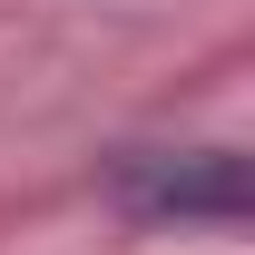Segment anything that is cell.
Listing matches in <instances>:
<instances>
[{"mask_svg":"<svg viewBox=\"0 0 255 255\" xmlns=\"http://www.w3.org/2000/svg\"><path fill=\"white\" fill-rule=\"evenodd\" d=\"M118 206L147 226H246L255 177L236 147H157V157H118Z\"/></svg>","mask_w":255,"mask_h":255,"instance_id":"obj_1","label":"cell"}]
</instances>
